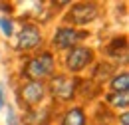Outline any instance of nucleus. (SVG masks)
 <instances>
[{"label": "nucleus", "instance_id": "obj_13", "mask_svg": "<svg viewBox=\"0 0 129 125\" xmlns=\"http://www.w3.org/2000/svg\"><path fill=\"white\" fill-rule=\"evenodd\" d=\"M16 28H18V20L14 16L0 14V36L4 40H12L14 34H16Z\"/></svg>", "mask_w": 129, "mask_h": 125}, {"label": "nucleus", "instance_id": "obj_15", "mask_svg": "<svg viewBox=\"0 0 129 125\" xmlns=\"http://www.w3.org/2000/svg\"><path fill=\"white\" fill-rule=\"evenodd\" d=\"M8 103H10V99H8V85H6L4 79H0V113L4 111V107Z\"/></svg>", "mask_w": 129, "mask_h": 125}, {"label": "nucleus", "instance_id": "obj_5", "mask_svg": "<svg viewBox=\"0 0 129 125\" xmlns=\"http://www.w3.org/2000/svg\"><path fill=\"white\" fill-rule=\"evenodd\" d=\"M91 38V30H80L68 24H56L50 36H46V48L56 56H62L78 44H87Z\"/></svg>", "mask_w": 129, "mask_h": 125}, {"label": "nucleus", "instance_id": "obj_10", "mask_svg": "<svg viewBox=\"0 0 129 125\" xmlns=\"http://www.w3.org/2000/svg\"><path fill=\"white\" fill-rule=\"evenodd\" d=\"M60 107H56L54 103H44V105H38L32 109L22 111L20 115V121L22 125H54V117L58 113Z\"/></svg>", "mask_w": 129, "mask_h": 125}, {"label": "nucleus", "instance_id": "obj_7", "mask_svg": "<svg viewBox=\"0 0 129 125\" xmlns=\"http://www.w3.org/2000/svg\"><path fill=\"white\" fill-rule=\"evenodd\" d=\"M14 95H16L18 107L22 111L48 103V87H46V81L18 79L16 85H14Z\"/></svg>", "mask_w": 129, "mask_h": 125}, {"label": "nucleus", "instance_id": "obj_9", "mask_svg": "<svg viewBox=\"0 0 129 125\" xmlns=\"http://www.w3.org/2000/svg\"><path fill=\"white\" fill-rule=\"evenodd\" d=\"M54 125H89V111L83 103L60 107L54 117Z\"/></svg>", "mask_w": 129, "mask_h": 125}, {"label": "nucleus", "instance_id": "obj_3", "mask_svg": "<svg viewBox=\"0 0 129 125\" xmlns=\"http://www.w3.org/2000/svg\"><path fill=\"white\" fill-rule=\"evenodd\" d=\"M60 58V72H64L68 76L74 78H83L85 72H89V68L97 62V50L93 44H78L72 50H68L66 54L58 56Z\"/></svg>", "mask_w": 129, "mask_h": 125}, {"label": "nucleus", "instance_id": "obj_2", "mask_svg": "<svg viewBox=\"0 0 129 125\" xmlns=\"http://www.w3.org/2000/svg\"><path fill=\"white\" fill-rule=\"evenodd\" d=\"M10 48L18 56H32L36 52H40L42 48H46V30L32 22L30 18L26 20H18V28L14 38L10 40Z\"/></svg>", "mask_w": 129, "mask_h": 125}, {"label": "nucleus", "instance_id": "obj_6", "mask_svg": "<svg viewBox=\"0 0 129 125\" xmlns=\"http://www.w3.org/2000/svg\"><path fill=\"white\" fill-rule=\"evenodd\" d=\"M78 83H80V78L68 76L64 72L54 74L46 81L48 101L54 103L56 107H66V105L78 103Z\"/></svg>", "mask_w": 129, "mask_h": 125}, {"label": "nucleus", "instance_id": "obj_1", "mask_svg": "<svg viewBox=\"0 0 129 125\" xmlns=\"http://www.w3.org/2000/svg\"><path fill=\"white\" fill-rule=\"evenodd\" d=\"M60 72V58L50 52L48 48H42L32 56L20 58L18 66V79H30V81H48L54 74Z\"/></svg>", "mask_w": 129, "mask_h": 125}, {"label": "nucleus", "instance_id": "obj_11", "mask_svg": "<svg viewBox=\"0 0 129 125\" xmlns=\"http://www.w3.org/2000/svg\"><path fill=\"white\" fill-rule=\"evenodd\" d=\"M107 93H129V72L127 68H117L105 81Z\"/></svg>", "mask_w": 129, "mask_h": 125}, {"label": "nucleus", "instance_id": "obj_12", "mask_svg": "<svg viewBox=\"0 0 129 125\" xmlns=\"http://www.w3.org/2000/svg\"><path fill=\"white\" fill-rule=\"evenodd\" d=\"M99 101L113 113L129 111V93H107V91H103Z\"/></svg>", "mask_w": 129, "mask_h": 125}, {"label": "nucleus", "instance_id": "obj_4", "mask_svg": "<svg viewBox=\"0 0 129 125\" xmlns=\"http://www.w3.org/2000/svg\"><path fill=\"white\" fill-rule=\"evenodd\" d=\"M103 16V4L93 0H78L70 2V6L60 14V24H68L80 30H89L91 24Z\"/></svg>", "mask_w": 129, "mask_h": 125}, {"label": "nucleus", "instance_id": "obj_8", "mask_svg": "<svg viewBox=\"0 0 129 125\" xmlns=\"http://www.w3.org/2000/svg\"><path fill=\"white\" fill-rule=\"evenodd\" d=\"M127 36H113L103 46V62L111 64L113 68H127Z\"/></svg>", "mask_w": 129, "mask_h": 125}, {"label": "nucleus", "instance_id": "obj_14", "mask_svg": "<svg viewBox=\"0 0 129 125\" xmlns=\"http://www.w3.org/2000/svg\"><path fill=\"white\" fill-rule=\"evenodd\" d=\"M4 111H6V117H4V123L6 125H22V121H20V111L16 109V105L12 101L4 107Z\"/></svg>", "mask_w": 129, "mask_h": 125}, {"label": "nucleus", "instance_id": "obj_16", "mask_svg": "<svg viewBox=\"0 0 129 125\" xmlns=\"http://www.w3.org/2000/svg\"><path fill=\"white\" fill-rule=\"evenodd\" d=\"M115 125H129V111L115 113Z\"/></svg>", "mask_w": 129, "mask_h": 125}]
</instances>
